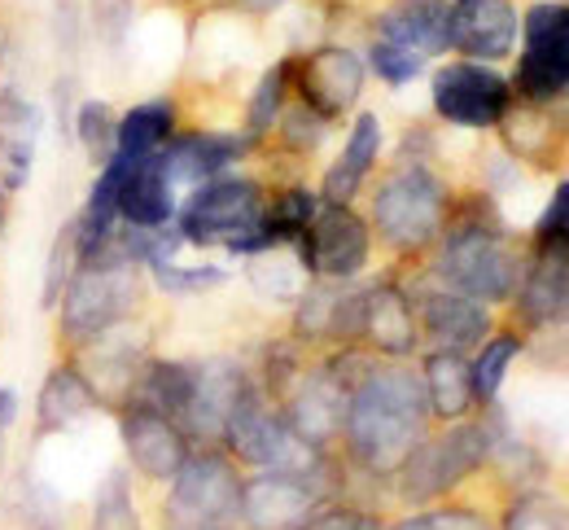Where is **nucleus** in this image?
<instances>
[{
	"label": "nucleus",
	"mask_w": 569,
	"mask_h": 530,
	"mask_svg": "<svg viewBox=\"0 0 569 530\" xmlns=\"http://www.w3.org/2000/svg\"><path fill=\"white\" fill-rule=\"evenodd\" d=\"M535 246H552V250H569V180L557 184V193L548 198L539 224H535Z\"/></svg>",
	"instance_id": "4c0bfd02"
},
{
	"label": "nucleus",
	"mask_w": 569,
	"mask_h": 530,
	"mask_svg": "<svg viewBox=\"0 0 569 530\" xmlns=\"http://www.w3.org/2000/svg\"><path fill=\"white\" fill-rule=\"evenodd\" d=\"M4 216H9V207H4V184H0V232H4Z\"/></svg>",
	"instance_id": "37998d69"
},
{
	"label": "nucleus",
	"mask_w": 569,
	"mask_h": 530,
	"mask_svg": "<svg viewBox=\"0 0 569 530\" xmlns=\"http://www.w3.org/2000/svg\"><path fill=\"white\" fill-rule=\"evenodd\" d=\"M503 530H569V504L552 496H517L503 513Z\"/></svg>",
	"instance_id": "f704fd0d"
},
{
	"label": "nucleus",
	"mask_w": 569,
	"mask_h": 530,
	"mask_svg": "<svg viewBox=\"0 0 569 530\" xmlns=\"http://www.w3.org/2000/svg\"><path fill=\"white\" fill-rule=\"evenodd\" d=\"M496 456V426L482 421H456L451 430L421 439L417 452L399 464V496L412 504H426L460 487L469 473H478Z\"/></svg>",
	"instance_id": "423d86ee"
},
{
	"label": "nucleus",
	"mask_w": 569,
	"mask_h": 530,
	"mask_svg": "<svg viewBox=\"0 0 569 530\" xmlns=\"http://www.w3.org/2000/svg\"><path fill=\"white\" fill-rule=\"evenodd\" d=\"M114 176H119V224L141 228V232H162L176 220V184L167 180L158 153L128 162V158H110Z\"/></svg>",
	"instance_id": "f3484780"
},
{
	"label": "nucleus",
	"mask_w": 569,
	"mask_h": 530,
	"mask_svg": "<svg viewBox=\"0 0 569 530\" xmlns=\"http://www.w3.org/2000/svg\"><path fill=\"white\" fill-rule=\"evenodd\" d=\"M377 153H381V119L363 110L356 119V128H351V137H347V146H342V153L325 171V202H351L363 189Z\"/></svg>",
	"instance_id": "bb28decb"
},
{
	"label": "nucleus",
	"mask_w": 569,
	"mask_h": 530,
	"mask_svg": "<svg viewBox=\"0 0 569 530\" xmlns=\"http://www.w3.org/2000/svg\"><path fill=\"white\" fill-rule=\"evenodd\" d=\"M263 211L268 193L250 176H214L189 193V202L176 211L180 241L207 246V250H232V254H263Z\"/></svg>",
	"instance_id": "7ed1b4c3"
},
{
	"label": "nucleus",
	"mask_w": 569,
	"mask_h": 530,
	"mask_svg": "<svg viewBox=\"0 0 569 530\" xmlns=\"http://www.w3.org/2000/svg\"><path fill=\"white\" fill-rule=\"evenodd\" d=\"M517 92L530 106H543L569 92V4L539 0L521 18V62H517Z\"/></svg>",
	"instance_id": "9d476101"
},
{
	"label": "nucleus",
	"mask_w": 569,
	"mask_h": 530,
	"mask_svg": "<svg viewBox=\"0 0 569 530\" xmlns=\"http://www.w3.org/2000/svg\"><path fill=\"white\" fill-rule=\"evenodd\" d=\"M250 150V137H228V132H189V137H171L158 162L167 171L171 184H207L214 176H223L241 153Z\"/></svg>",
	"instance_id": "5701e85b"
},
{
	"label": "nucleus",
	"mask_w": 569,
	"mask_h": 530,
	"mask_svg": "<svg viewBox=\"0 0 569 530\" xmlns=\"http://www.w3.org/2000/svg\"><path fill=\"white\" fill-rule=\"evenodd\" d=\"M517 351H521V338L499 333V338H487V342H482L478 360H469V369H473V399H478V403H496L499 386H503V373H508V364L517 360Z\"/></svg>",
	"instance_id": "473e14b6"
},
{
	"label": "nucleus",
	"mask_w": 569,
	"mask_h": 530,
	"mask_svg": "<svg viewBox=\"0 0 569 530\" xmlns=\"http://www.w3.org/2000/svg\"><path fill=\"white\" fill-rule=\"evenodd\" d=\"M417 307L408 303V294L390 281L363 290V303H359V338L377 351V356H390V360H403L417 351Z\"/></svg>",
	"instance_id": "412c9836"
},
{
	"label": "nucleus",
	"mask_w": 569,
	"mask_h": 530,
	"mask_svg": "<svg viewBox=\"0 0 569 530\" xmlns=\"http://www.w3.org/2000/svg\"><path fill=\"white\" fill-rule=\"evenodd\" d=\"M40 106L4 83L0 88V176H4V189H27L31 180V167H36V146H40Z\"/></svg>",
	"instance_id": "b1692460"
},
{
	"label": "nucleus",
	"mask_w": 569,
	"mask_h": 530,
	"mask_svg": "<svg viewBox=\"0 0 569 530\" xmlns=\"http://www.w3.org/2000/svg\"><path fill=\"white\" fill-rule=\"evenodd\" d=\"M241 9H250V13H272V9H281L284 0H237Z\"/></svg>",
	"instance_id": "79ce46f5"
},
{
	"label": "nucleus",
	"mask_w": 569,
	"mask_h": 530,
	"mask_svg": "<svg viewBox=\"0 0 569 530\" xmlns=\"http://www.w3.org/2000/svg\"><path fill=\"white\" fill-rule=\"evenodd\" d=\"M395 530H496L478 509H429L417 513L408 522H399Z\"/></svg>",
	"instance_id": "58836bf2"
},
{
	"label": "nucleus",
	"mask_w": 569,
	"mask_h": 530,
	"mask_svg": "<svg viewBox=\"0 0 569 530\" xmlns=\"http://www.w3.org/2000/svg\"><path fill=\"white\" fill-rule=\"evenodd\" d=\"M417 324L438 351H473L487 342L491 333V316H487V303L469 299V294H456V290H429L421 294V307H417Z\"/></svg>",
	"instance_id": "4be33fe9"
},
{
	"label": "nucleus",
	"mask_w": 569,
	"mask_h": 530,
	"mask_svg": "<svg viewBox=\"0 0 569 530\" xmlns=\"http://www.w3.org/2000/svg\"><path fill=\"white\" fill-rule=\"evenodd\" d=\"M429 426L426 381L408 364H368L351 390V408L342 421L347 452L368 473H399V464L417 452Z\"/></svg>",
	"instance_id": "f257e3e1"
},
{
	"label": "nucleus",
	"mask_w": 569,
	"mask_h": 530,
	"mask_svg": "<svg viewBox=\"0 0 569 530\" xmlns=\"http://www.w3.org/2000/svg\"><path fill=\"white\" fill-rule=\"evenodd\" d=\"M307 277L316 281H356L368 268L372 232L351 211V202H320L316 220L293 241Z\"/></svg>",
	"instance_id": "9b49d317"
},
{
	"label": "nucleus",
	"mask_w": 569,
	"mask_h": 530,
	"mask_svg": "<svg viewBox=\"0 0 569 530\" xmlns=\"http://www.w3.org/2000/svg\"><path fill=\"white\" fill-rule=\"evenodd\" d=\"M246 369L228 356H214L193 364V394H189V408H184V421L180 430L189 439H223V426L237 408V399L246 394Z\"/></svg>",
	"instance_id": "a211bd4d"
},
{
	"label": "nucleus",
	"mask_w": 569,
	"mask_h": 530,
	"mask_svg": "<svg viewBox=\"0 0 569 530\" xmlns=\"http://www.w3.org/2000/svg\"><path fill=\"white\" fill-rule=\"evenodd\" d=\"M363 67L381 79V83H395V88L412 83V79L426 71V62H421L417 53L395 49V44H386V40H377V36H372V44H368V62H363Z\"/></svg>",
	"instance_id": "c9c22d12"
},
{
	"label": "nucleus",
	"mask_w": 569,
	"mask_h": 530,
	"mask_svg": "<svg viewBox=\"0 0 569 530\" xmlns=\"http://www.w3.org/2000/svg\"><path fill=\"white\" fill-rule=\"evenodd\" d=\"M176 137V101L171 97H149L141 106H132L128 114H119V132H114V153L128 162H141L162 153V146ZM110 153V158H114Z\"/></svg>",
	"instance_id": "cd10ccee"
},
{
	"label": "nucleus",
	"mask_w": 569,
	"mask_h": 530,
	"mask_svg": "<svg viewBox=\"0 0 569 530\" xmlns=\"http://www.w3.org/2000/svg\"><path fill=\"white\" fill-rule=\"evenodd\" d=\"M101 403V390L97 381L88 378L79 364H58L44 373V386H40V399H36V417H40V430L49 434H62L79 426L92 408Z\"/></svg>",
	"instance_id": "393cba45"
},
{
	"label": "nucleus",
	"mask_w": 569,
	"mask_h": 530,
	"mask_svg": "<svg viewBox=\"0 0 569 530\" xmlns=\"http://www.w3.org/2000/svg\"><path fill=\"white\" fill-rule=\"evenodd\" d=\"M359 513L351 509H320V513H311L307 522H298L293 530H356Z\"/></svg>",
	"instance_id": "ea45409f"
},
{
	"label": "nucleus",
	"mask_w": 569,
	"mask_h": 530,
	"mask_svg": "<svg viewBox=\"0 0 569 530\" xmlns=\"http://www.w3.org/2000/svg\"><path fill=\"white\" fill-rule=\"evenodd\" d=\"M18 421V390L0 386V434H9V426Z\"/></svg>",
	"instance_id": "a19ab883"
},
{
	"label": "nucleus",
	"mask_w": 569,
	"mask_h": 530,
	"mask_svg": "<svg viewBox=\"0 0 569 530\" xmlns=\"http://www.w3.org/2000/svg\"><path fill=\"white\" fill-rule=\"evenodd\" d=\"M223 443L232 448V456H241L246 464H259V469H316L320 464V452L289 430L284 412L254 381L237 399V408L223 426Z\"/></svg>",
	"instance_id": "1a4fd4ad"
},
{
	"label": "nucleus",
	"mask_w": 569,
	"mask_h": 530,
	"mask_svg": "<svg viewBox=\"0 0 569 530\" xmlns=\"http://www.w3.org/2000/svg\"><path fill=\"white\" fill-rule=\"evenodd\" d=\"M521 263L526 259L517 254L512 237L491 216H465L442 228L433 272L456 294H469L478 303H503L521 281Z\"/></svg>",
	"instance_id": "f03ea898"
},
{
	"label": "nucleus",
	"mask_w": 569,
	"mask_h": 530,
	"mask_svg": "<svg viewBox=\"0 0 569 530\" xmlns=\"http://www.w3.org/2000/svg\"><path fill=\"white\" fill-rule=\"evenodd\" d=\"M363 369L368 364L359 360L356 351H342L338 360H325L311 373H302V378L293 381V390H289V399H284L281 408L289 430L302 443H311L316 452L333 434H342V421H347V408H351V390H356Z\"/></svg>",
	"instance_id": "6e6552de"
},
{
	"label": "nucleus",
	"mask_w": 569,
	"mask_h": 530,
	"mask_svg": "<svg viewBox=\"0 0 569 530\" xmlns=\"http://www.w3.org/2000/svg\"><path fill=\"white\" fill-rule=\"evenodd\" d=\"M71 272H74V228L67 224L53 237L49 259H44V286H40V307H44V311H53V303L62 299Z\"/></svg>",
	"instance_id": "e433bc0d"
},
{
	"label": "nucleus",
	"mask_w": 569,
	"mask_h": 530,
	"mask_svg": "<svg viewBox=\"0 0 569 530\" xmlns=\"http://www.w3.org/2000/svg\"><path fill=\"white\" fill-rule=\"evenodd\" d=\"M429 97H433V110L438 119L456 123V128H499V119L512 110V83L491 71L487 62H447L433 71L429 83Z\"/></svg>",
	"instance_id": "f8f14e48"
},
{
	"label": "nucleus",
	"mask_w": 569,
	"mask_h": 530,
	"mask_svg": "<svg viewBox=\"0 0 569 530\" xmlns=\"http://www.w3.org/2000/svg\"><path fill=\"white\" fill-rule=\"evenodd\" d=\"M451 220V193L429 167H399L372 193V228L399 254L426 250Z\"/></svg>",
	"instance_id": "39448f33"
},
{
	"label": "nucleus",
	"mask_w": 569,
	"mask_h": 530,
	"mask_svg": "<svg viewBox=\"0 0 569 530\" xmlns=\"http://www.w3.org/2000/svg\"><path fill=\"white\" fill-rule=\"evenodd\" d=\"M92 530H141V513L132 500V482L123 469H110L92 496Z\"/></svg>",
	"instance_id": "7c9ffc66"
},
{
	"label": "nucleus",
	"mask_w": 569,
	"mask_h": 530,
	"mask_svg": "<svg viewBox=\"0 0 569 530\" xmlns=\"http://www.w3.org/2000/svg\"><path fill=\"white\" fill-rule=\"evenodd\" d=\"M320 211V198L307 193V189H284L277 198H268V211H263V237H268V250L277 246H293L307 224L316 220Z\"/></svg>",
	"instance_id": "c85d7f7f"
},
{
	"label": "nucleus",
	"mask_w": 569,
	"mask_h": 530,
	"mask_svg": "<svg viewBox=\"0 0 569 530\" xmlns=\"http://www.w3.org/2000/svg\"><path fill=\"white\" fill-rule=\"evenodd\" d=\"M521 36L517 9L508 0H456L451 4V49L469 62H499Z\"/></svg>",
	"instance_id": "6ab92c4d"
},
{
	"label": "nucleus",
	"mask_w": 569,
	"mask_h": 530,
	"mask_svg": "<svg viewBox=\"0 0 569 530\" xmlns=\"http://www.w3.org/2000/svg\"><path fill=\"white\" fill-rule=\"evenodd\" d=\"M132 18H137V0H88V9H83V22L92 27L97 44L110 53L128 44Z\"/></svg>",
	"instance_id": "72a5a7b5"
},
{
	"label": "nucleus",
	"mask_w": 569,
	"mask_h": 530,
	"mask_svg": "<svg viewBox=\"0 0 569 530\" xmlns=\"http://www.w3.org/2000/svg\"><path fill=\"white\" fill-rule=\"evenodd\" d=\"M421 381H426L429 417L438 421H465L473 399V369L465 360V351H429L421 364Z\"/></svg>",
	"instance_id": "a878e982"
},
{
	"label": "nucleus",
	"mask_w": 569,
	"mask_h": 530,
	"mask_svg": "<svg viewBox=\"0 0 569 530\" xmlns=\"http://www.w3.org/2000/svg\"><path fill=\"white\" fill-rule=\"evenodd\" d=\"M512 303H517V316L535 329L569 324V250L535 246V254L521 263Z\"/></svg>",
	"instance_id": "dca6fc26"
},
{
	"label": "nucleus",
	"mask_w": 569,
	"mask_h": 530,
	"mask_svg": "<svg viewBox=\"0 0 569 530\" xmlns=\"http://www.w3.org/2000/svg\"><path fill=\"white\" fill-rule=\"evenodd\" d=\"M289 79H293V62H277V67H268L263 79L254 83L250 110H246V137L250 141H259V137H268L277 128V119H281L284 110V97H289Z\"/></svg>",
	"instance_id": "c756f323"
},
{
	"label": "nucleus",
	"mask_w": 569,
	"mask_h": 530,
	"mask_svg": "<svg viewBox=\"0 0 569 530\" xmlns=\"http://www.w3.org/2000/svg\"><path fill=\"white\" fill-rule=\"evenodd\" d=\"M141 307L137 263H83L74 268L62 299H58V333L67 347H88L119 324L132 320Z\"/></svg>",
	"instance_id": "20e7f679"
},
{
	"label": "nucleus",
	"mask_w": 569,
	"mask_h": 530,
	"mask_svg": "<svg viewBox=\"0 0 569 530\" xmlns=\"http://www.w3.org/2000/svg\"><path fill=\"white\" fill-rule=\"evenodd\" d=\"M356 530H381V527H377V522H372V518H359V522H356Z\"/></svg>",
	"instance_id": "c03bdc74"
},
{
	"label": "nucleus",
	"mask_w": 569,
	"mask_h": 530,
	"mask_svg": "<svg viewBox=\"0 0 569 530\" xmlns=\"http://www.w3.org/2000/svg\"><path fill=\"white\" fill-rule=\"evenodd\" d=\"M241 473L228 456L198 452L171 478V496L162 504L167 530H232L241 518Z\"/></svg>",
	"instance_id": "0eeeda50"
},
{
	"label": "nucleus",
	"mask_w": 569,
	"mask_h": 530,
	"mask_svg": "<svg viewBox=\"0 0 569 530\" xmlns=\"http://www.w3.org/2000/svg\"><path fill=\"white\" fill-rule=\"evenodd\" d=\"M114 132H119V114L110 110V101H97V97H83L79 110H74V141L83 146V153L106 167L110 153H114Z\"/></svg>",
	"instance_id": "2f4dec72"
},
{
	"label": "nucleus",
	"mask_w": 569,
	"mask_h": 530,
	"mask_svg": "<svg viewBox=\"0 0 569 530\" xmlns=\"http://www.w3.org/2000/svg\"><path fill=\"white\" fill-rule=\"evenodd\" d=\"M363 79H368V67H363L359 53L342 49V44H325V49L307 53V58L293 67V79H289V83L298 88V101H302L316 119L333 123V119H342L359 101Z\"/></svg>",
	"instance_id": "4468645a"
},
{
	"label": "nucleus",
	"mask_w": 569,
	"mask_h": 530,
	"mask_svg": "<svg viewBox=\"0 0 569 530\" xmlns=\"http://www.w3.org/2000/svg\"><path fill=\"white\" fill-rule=\"evenodd\" d=\"M325 500H329L325 464H316V469H263L259 478H250L241 487V518L250 522V530H293L311 513H320Z\"/></svg>",
	"instance_id": "ddd939ff"
},
{
	"label": "nucleus",
	"mask_w": 569,
	"mask_h": 530,
	"mask_svg": "<svg viewBox=\"0 0 569 530\" xmlns=\"http://www.w3.org/2000/svg\"><path fill=\"white\" fill-rule=\"evenodd\" d=\"M372 36L429 62L451 49V0H395Z\"/></svg>",
	"instance_id": "aec40b11"
},
{
	"label": "nucleus",
	"mask_w": 569,
	"mask_h": 530,
	"mask_svg": "<svg viewBox=\"0 0 569 530\" xmlns=\"http://www.w3.org/2000/svg\"><path fill=\"white\" fill-rule=\"evenodd\" d=\"M119 439H123V452L128 460L141 469L144 478H176L180 464L189 460V434L162 417L158 408H144V403H123L119 412Z\"/></svg>",
	"instance_id": "2eb2a0df"
}]
</instances>
